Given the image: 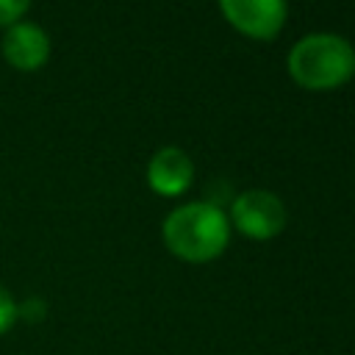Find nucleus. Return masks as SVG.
Wrapping results in <instances>:
<instances>
[{"instance_id":"obj_1","label":"nucleus","mask_w":355,"mask_h":355,"mask_svg":"<svg viewBox=\"0 0 355 355\" xmlns=\"http://www.w3.org/2000/svg\"><path fill=\"white\" fill-rule=\"evenodd\" d=\"M161 233L172 255L202 263L225 252L230 241V219L214 202H186L166 214Z\"/></svg>"},{"instance_id":"obj_2","label":"nucleus","mask_w":355,"mask_h":355,"mask_svg":"<svg viewBox=\"0 0 355 355\" xmlns=\"http://www.w3.org/2000/svg\"><path fill=\"white\" fill-rule=\"evenodd\" d=\"M288 75L313 92L338 89L355 75V50L344 36L308 33L288 50Z\"/></svg>"},{"instance_id":"obj_3","label":"nucleus","mask_w":355,"mask_h":355,"mask_svg":"<svg viewBox=\"0 0 355 355\" xmlns=\"http://www.w3.org/2000/svg\"><path fill=\"white\" fill-rule=\"evenodd\" d=\"M230 225L250 239H272L286 227V205L266 189H250L233 200Z\"/></svg>"},{"instance_id":"obj_4","label":"nucleus","mask_w":355,"mask_h":355,"mask_svg":"<svg viewBox=\"0 0 355 355\" xmlns=\"http://www.w3.org/2000/svg\"><path fill=\"white\" fill-rule=\"evenodd\" d=\"M219 11L236 31L252 39H272L286 22V3L280 0H222Z\"/></svg>"},{"instance_id":"obj_5","label":"nucleus","mask_w":355,"mask_h":355,"mask_svg":"<svg viewBox=\"0 0 355 355\" xmlns=\"http://www.w3.org/2000/svg\"><path fill=\"white\" fill-rule=\"evenodd\" d=\"M3 58L19 72H36L50 58V36L42 25L19 19L3 33Z\"/></svg>"},{"instance_id":"obj_6","label":"nucleus","mask_w":355,"mask_h":355,"mask_svg":"<svg viewBox=\"0 0 355 355\" xmlns=\"http://www.w3.org/2000/svg\"><path fill=\"white\" fill-rule=\"evenodd\" d=\"M194 180V164L180 147H161L147 164V183L161 197L183 194Z\"/></svg>"},{"instance_id":"obj_7","label":"nucleus","mask_w":355,"mask_h":355,"mask_svg":"<svg viewBox=\"0 0 355 355\" xmlns=\"http://www.w3.org/2000/svg\"><path fill=\"white\" fill-rule=\"evenodd\" d=\"M17 324V300L11 297V291L0 283V336L8 333Z\"/></svg>"},{"instance_id":"obj_8","label":"nucleus","mask_w":355,"mask_h":355,"mask_svg":"<svg viewBox=\"0 0 355 355\" xmlns=\"http://www.w3.org/2000/svg\"><path fill=\"white\" fill-rule=\"evenodd\" d=\"M28 8H31V3H25V0H0V28L17 25L28 14Z\"/></svg>"},{"instance_id":"obj_9","label":"nucleus","mask_w":355,"mask_h":355,"mask_svg":"<svg viewBox=\"0 0 355 355\" xmlns=\"http://www.w3.org/2000/svg\"><path fill=\"white\" fill-rule=\"evenodd\" d=\"M47 313V302L42 297H28L22 302H17V319H25V322H42Z\"/></svg>"}]
</instances>
